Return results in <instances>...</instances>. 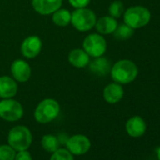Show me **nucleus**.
Masks as SVG:
<instances>
[{"mask_svg": "<svg viewBox=\"0 0 160 160\" xmlns=\"http://www.w3.org/2000/svg\"><path fill=\"white\" fill-rule=\"evenodd\" d=\"M50 160H73V156L67 149L61 148L52 152Z\"/></svg>", "mask_w": 160, "mask_h": 160, "instance_id": "22", "label": "nucleus"}, {"mask_svg": "<svg viewBox=\"0 0 160 160\" xmlns=\"http://www.w3.org/2000/svg\"><path fill=\"white\" fill-rule=\"evenodd\" d=\"M69 62L76 67V68H83L90 62V56L82 49H74L69 54Z\"/></svg>", "mask_w": 160, "mask_h": 160, "instance_id": "16", "label": "nucleus"}, {"mask_svg": "<svg viewBox=\"0 0 160 160\" xmlns=\"http://www.w3.org/2000/svg\"><path fill=\"white\" fill-rule=\"evenodd\" d=\"M91 140L84 135H74L67 139L66 148L74 155L84 154L91 149Z\"/></svg>", "mask_w": 160, "mask_h": 160, "instance_id": "8", "label": "nucleus"}, {"mask_svg": "<svg viewBox=\"0 0 160 160\" xmlns=\"http://www.w3.org/2000/svg\"><path fill=\"white\" fill-rule=\"evenodd\" d=\"M62 0H32V6L34 10L42 15L54 13L60 9Z\"/></svg>", "mask_w": 160, "mask_h": 160, "instance_id": "10", "label": "nucleus"}, {"mask_svg": "<svg viewBox=\"0 0 160 160\" xmlns=\"http://www.w3.org/2000/svg\"><path fill=\"white\" fill-rule=\"evenodd\" d=\"M71 22L74 28L79 31H88L96 24L94 12L89 9H76L71 16Z\"/></svg>", "mask_w": 160, "mask_h": 160, "instance_id": "5", "label": "nucleus"}, {"mask_svg": "<svg viewBox=\"0 0 160 160\" xmlns=\"http://www.w3.org/2000/svg\"><path fill=\"white\" fill-rule=\"evenodd\" d=\"M104 99L109 104H116L123 97V89L119 83H110L104 89Z\"/></svg>", "mask_w": 160, "mask_h": 160, "instance_id": "13", "label": "nucleus"}, {"mask_svg": "<svg viewBox=\"0 0 160 160\" xmlns=\"http://www.w3.org/2000/svg\"><path fill=\"white\" fill-rule=\"evenodd\" d=\"M123 11H124V8H123V4L117 0V1H114L110 6H109V9H108V12H109V14L111 17L113 18H120L122 13H123Z\"/></svg>", "mask_w": 160, "mask_h": 160, "instance_id": "23", "label": "nucleus"}, {"mask_svg": "<svg viewBox=\"0 0 160 160\" xmlns=\"http://www.w3.org/2000/svg\"><path fill=\"white\" fill-rule=\"evenodd\" d=\"M90 69L92 72H93L96 74L105 75L111 70V67H110V62L108 59H107L106 58L99 57L91 63Z\"/></svg>", "mask_w": 160, "mask_h": 160, "instance_id": "17", "label": "nucleus"}, {"mask_svg": "<svg viewBox=\"0 0 160 160\" xmlns=\"http://www.w3.org/2000/svg\"><path fill=\"white\" fill-rule=\"evenodd\" d=\"M111 77L116 83L128 84L136 79L138 73L137 65L129 59H122L116 62L111 70Z\"/></svg>", "mask_w": 160, "mask_h": 160, "instance_id": "1", "label": "nucleus"}, {"mask_svg": "<svg viewBox=\"0 0 160 160\" xmlns=\"http://www.w3.org/2000/svg\"><path fill=\"white\" fill-rule=\"evenodd\" d=\"M85 52L93 58H99L105 54L107 50V42L99 34H91L87 36L83 42Z\"/></svg>", "mask_w": 160, "mask_h": 160, "instance_id": "7", "label": "nucleus"}, {"mask_svg": "<svg viewBox=\"0 0 160 160\" xmlns=\"http://www.w3.org/2000/svg\"><path fill=\"white\" fill-rule=\"evenodd\" d=\"M59 110V105L56 100L51 98L44 99L37 106L34 117L40 123H48L58 117Z\"/></svg>", "mask_w": 160, "mask_h": 160, "instance_id": "4", "label": "nucleus"}, {"mask_svg": "<svg viewBox=\"0 0 160 160\" xmlns=\"http://www.w3.org/2000/svg\"><path fill=\"white\" fill-rule=\"evenodd\" d=\"M24 109L22 105L12 99L0 101V117L9 122H15L23 117Z\"/></svg>", "mask_w": 160, "mask_h": 160, "instance_id": "6", "label": "nucleus"}, {"mask_svg": "<svg viewBox=\"0 0 160 160\" xmlns=\"http://www.w3.org/2000/svg\"><path fill=\"white\" fill-rule=\"evenodd\" d=\"M114 33V37L119 40V41H124V40H128L129 38H131L134 34V29L132 28H130L129 26H127L126 24L124 25H121L119 27H117V28L115 29Z\"/></svg>", "mask_w": 160, "mask_h": 160, "instance_id": "20", "label": "nucleus"}, {"mask_svg": "<svg viewBox=\"0 0 160 160\" xmlns=\"http://www.w3.org/2000/svg\"><path fill=\"white\" fill-rule=\"evenodd\" d=\"M124 24L133 29L140 28L149 24L151 20V12L142 6H135L126 10L123 14Z\"/></svg>", "mask_w": 160, "mask_h": 160, "instance_id": "3", "label": "nucleus"}, {"mask_svg": "<svg viewBox=\"0 0 160 160\" xmlns=\"http://www.w3.org/2000/svg\"><path fill=\"white\" fill-rule=\"evenodd\" d=\"M69 2L72 7L76 9H81L86 8L90 4L91 0H69Z\"/></svg>", "mask_w": 160, "mask_h": 160, "instance_id": "24", "label": "nucleus"}, {"mask_svg": "<svg viewBox=\"0 0 160 160\" xmlns=\"http://www.w3.org/2000/svg\"><path fill=\"white\" fill-rule=\"evenodd\" d=\"M125 129L130 137L139 138L146 132L147 125L145 121L140 116H133L126 122Z\"/></svg>", "mask_w": 160, "mask_h": 160, "instance_id": "11", "label": "nucleus"}, {"mask_svg": "<svg viewBox=\"0 0 160 160\" xmlns=\"http://www.w3.org/2000/svg\"><path fill=\"white\" fill-rule=\"evenodd\" d=\"M71 12L64 9H58L53 13L52 20L58 27H66L71 22Z\"/></svg>", "mask_w": 160, "mask_h": 160, "instance_id": "18", "label": "nucleus"}, {"mask_svg": "<svg viewBox=\"0 0 160 160\" xmlns=\"http://www.w3.org/2000/svg\"><path fill=\"white\" fill-rule=\"evenodd\" d=\"M8 142L15 151L28 150L32 143V134L30 130L24 125L14 126L9 132Z\"/></svg>", "mask_w": 160, "mask_h": 160, "instance_id": "2", "label": "nucleus"}, {"mask_svg": "<svg viewBox=\"0 0 160 160\" xmlns=\"http://www.w3.org/2000/svg\"><path fill=\"white\" fill-rule=\"evenodd\" d=\"M96 29L100 34H111L118 27V23L115 18L111 16L101 17L95 24Z\"/></svg>", "mask_w": 160, "mask_h": 160, "instance_id": "15", "label": "nucleus"}, {"mask_svg": "<svg viewBox=\"0 0 160 160\" xmlns=\"http://www.w3.org/2000/svg\"><path fill=\"white\" fill-rule=\"evenodd\" d=\"M15 150L9 144L0 145V160H14Z\"/></svg>", "mask_w": 160, "mask_h": 160, "instance_id": "21", "label": "nucleus"}, {"mask_svg": "<svg viewBox=\"0 0 160 160\" xmlns=\"http://www.w3.org/2000/svg\"><path fill=\"white\" fill-rule=\"evenodd\" d=\"M17 84L12 77L1 76L0 77V97L8 99L12 98L17 93Z\"/></svg>", "mask_w": 160, "mask_h": 160, "instance_id": "14", "label": "nucleus"}, {"mask_svg": "<svg viewBox=\"0 0 160 160\" xmlns=\"http://www.w3.org/2000/svg\"><path fill=\"white\" fill-rule=\"evenodd\" d=\"M12 73L17 81L26 82L30 77L31 69L28 62L23 59H17L12 64Z\"/></svg>", "mask_w": 160, "mask_h": 160, "instance_id": "12", "label": "nucleus"}, {"mask_svg": "<svg viewBox=\"0 0 160 160\" xmlns=\"http://www.w3.org/2000/svg\"><path fill=\"white\" fill-rule=\"evenodd\" d=\"M14 160H32V156L28 150L18 151V153L15 154Z\"/></svg>", "mask_w": 160, "mask_h": 160, "instance_id": "25", "label": "nucleus"}, {"mask_svg": "<svg viewBox=\"0 0 160 160\" xmlns=\"http://www.w3.org/2000/svg\"><path fill=\"white\" fill-rule=\"evenodd\" d=\"M42 146L44 151L48 152H54L58 149L59 141L56 136L53 135H44L42 138Z\"/></svg>", "mask_w": 160, "mask_h": 160, "instance_id": "19", "label": "nucleus"}, {"mask_svg": "<svg viewBox=\"0 0 160 160\" xmlns=\"http://www.w3.org/2000/svg\"><path fill=\"white\" fill-rule=\"evenodd\" d=\"M42 50V41L37 36L28 37L22 43L21 52L24 57L33 58L37 57Z\"/></svg>", "mask_w": 160, "mask_h": 160, "instance_id": "9", "label": "nucleus"}, {"mask_svg": "<svg viewBox=\"0 0 160 160\" xmlns=\"http://www.w3.org/2000/svg\"><path fill=\"white\" fill-rule=\"evenodd\" d=\"M157 158H158V160H160V147L157 150Z\"/></svg>", "mask_w": 160, "mask_h": 160, "instance_id": "26", "label": "nucleus"}]
</instances>
